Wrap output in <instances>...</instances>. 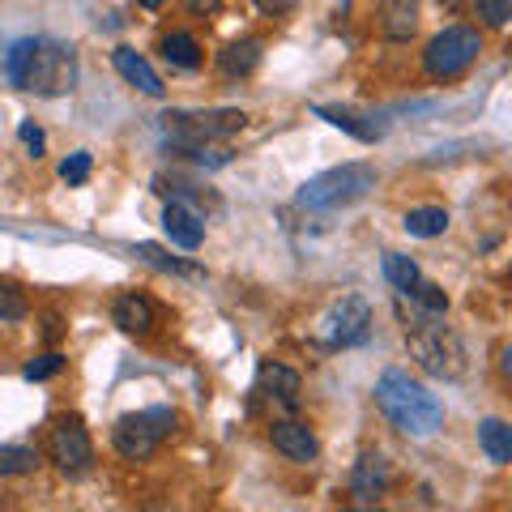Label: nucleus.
Wrapping results in <instances>:
<instances>
[{
  "label": "nucleus",
  "instance_id": "f257e3e1",
  "mask_svg": "<svg viewBox=\"0 0 512 512\" xmlns=\"http://www.w3.org/2000/svg\"><path fill=\"white\" fill-rule=\"evenodd\" d=\"M5 77L18 90L39 94V99H64L77 86V56L60 39L26 35L5 52Z\"/></svg>",
  "mask_w": 512,
  "mask_h": 512
},
{
  "label": "nucleus",
  "instance_id": "f03ea898",
  "mask_svg": "<svg viewBox=\"0 0 512 512\" xmlns=\"http://www.w3.org/2000/svg\"><path fill=\"white\" fill-rule=\"evenodd\" d=\"M376 406L389 419V427H397L410 440H431L444 427V402L427 389L423 380H414L402 367H389L376 380Z\"/></svg>",
  "mask_w": 512,
  "mask_h": 512
},
{
  "label": "nucleus",
  "instance_id": "7ed1b4c3",
  "mask_svg": "<svg viewBox=\"0 0 512 512\" xmlns=\"http://www.w3.org/2000/svg\"><path fill=\"white\" fill-rule=\"evenodd\" d=\"M406 346H410V359L423 367L427 376L436 380H461L466 376V346L448 325H440L436 312H423L406 320Z\"/></svg>",
  "mask_w": 512,
  "mask_h": 512
},
{
  "label": "nucleus",
  "instance_id": "20e7f679",
  "mask_svg": "<svg viewBox=\"0 0 512 512\" xmlns=\"http://www.w3.org/2000/svg\"><path fill=\"white\" fill-rule=\"evenodd\" d=\"M372 188H376V167L342 163V167H329V171L312 175V180L299 188L295 201L303 205V210H342V205L363 201Z\"/></svg>",
  "mask_w": 512,
  "mask_h": 512
},
{
  "label": "nucleus",
  "instance_id": "39448f33",
  "mask_svg": "<svg viewBox=\"0 0 512 512\" xmlns=\"http://www.w3.org/2000/svg\"><path fill=\"white\" fill-rule=\"evenodd\" d=\"M248 124V116L239 107H218V111H167L163 116V137L175 150H197L210 141H227L231 133Z\"/></svg>",
  "mask_w": 512,
  "mask_h": 512
},
{
  "label": "nucleus",
  "instance_id": "423d86ee",
  "mask_svg": "<svg viewBox=\"0 0 512 512\" xmlns=\"http://www.w3.org/2000/svg\"><path fill=\"white\" fill-rule=\"evenodd\" d=\"M175 431V410L171 406H150V410H133L111 427V444L124 461H150L163 440Z\"/></svg>",
  "mask_w": 512,
  "mask_h": 512
},
{
  "label": "nucleus",
  "instance_id": "0eeeda50",
  "mask_svg": "<svg viewBox=\"0 0 512 512\" xmlns=\"http://www.w3.org/2000/svg\"><path fill=\"white\" fill-rule=\"evenodd\" d=\"M478 52H483V35L474 26H444L423 47V73L436 77V82H453V77L474 69Z\"/></svg>",
  "mask_w": 512,
  "mask_h": 512
},
{
  "label": "nucleus",
  "instance_id": "6e6552de",
  "mask_svg": "<svg viewBox=\"0 0 512 512\" xmlns=\"http://www.w3.org/2000/svg\"><path fill=\"white\" fill-rule=\"evenodd\" d=\"M47 461L64 474V478H82L94 466V444L90 431L82 427L77 414H64V419L52 423V436H47Z\"/></svg>",
  "mask_w": 512,
  "mask_h": 512
},
{
  "label": "nucleus",
  "instance_id": "1a4fd4ad",
  "mask_svg": "<svg viewBox=\"0 0 512 512\" xmlns=\"http://www.w3.org/2000/svg\"><path fill=\"white\" fill-rule=\"evenodd\" d=\"M320 333L329 346H363L372 333V303L363 295H342L320 320Z\"/></svg>",
  "mask_w": 512,
  "mask_h": 512
},
{
  "label": "nucleus",
  "instance_id": "9d476101",
  "mask_svg": "<svg viewBox=\"0 0 512 512\" xmlns=\"http://www.w3.org/2000/svg\"><path fill=\"white\" fill-rule=\"evenodd\" d=\"M269 444H274L286 461H295V466H312V461L320 457L316 431L308 423H299V419H282V423L269 427Z\"/></svg>",
  "mask_w": 512,
  "mask_h": 512
},
{
  "label": "nucleus",
  "instance_id": "9b49d317",
  "mask_svg": "<svg viewBox=\"0 0 512 512\" xmlns=\"http://www.w3.org/2000/svg\"><path fill=\"white\" fill-rule=\"evenodd\" d=\"M389 487H393L389 457H384V453H363L355 461V470H350V495H355L359 504H376Z\"/></svg>",
  "mask_w": 512,
  "mask_h": 512
},
{
  "label": "nucleus",
  "instance_id": "f8f14e48",
  "mask_svg": "<svg viewBox=\"0 0 512 512\" xmlns=\"http://www.w3.org/2000/svg\"><path fill=\"white\" fill-rule=\"evenodd\" d=\"M163 235L171 239L175 248L197 252L205 244V218L192 210L188 201H167V210H163Z\"/></svg>",
  "mask_w": 512,
  "mask_h": 512
},
{
  "label": "nucleus",
  "instance_id": "ddd939ff",
  "mask_svg": "<svg viewBox=\"0 0 512 512\" xmlns=\"http://www.w3.org/2000/svg\"><path fill=\"white\" fill-rule=\"evenodd\" d=\"M111 64H116V73H120L133 90L150 94V99H163V94H167L163 77L154 73V64H150L146 56H141V52H133V47H116V52H111Z\"/></svg>",
  "mask_w": 512,
  "mask_h": 512
},
{
  "label": "nucleus",
  "instance_id": "4468645a",
  "mask_svg": "<svg viewBox=\"0 0 512 512\" xmlns=\"http://www.w3.org/2000/svg\"><path fill=\"white\" fill-rule=\"evenodd\" d=\"M256 389H261L269 402H282L286 410L299 406V393H303V376L295 367L286 363H261V372H256Z\"/></svg>",
  "mask_w": 512,
  "mask_h": 512
},
{
  "label": "nucleus",
  "instance_id": "2eb2a0df",
  "mask_svg": "<svg viewBox=\"0 0 512 512\" xmlns=\"http://www.w3.org/2000/svg\"><path fill=\"white\" fill-rule=\"evenodd\" d=\"M111 320H116L128 338H146V333H154V325H158V312H154V303L146 295L128 291V295H120L116 303H111Z\"/></svg>",
  "mask_w": 512,
  "mask_h": 512
},
{
  "label": "nucleus",
  "instance_id": "dca6fc26",
  "mask_svg": "<svg viewBox=\"0 0 512 512\" xmlns=\"http://www.w3.org/2000/svg\"><path fill=\"white\" fill-rule=\"evenodd\" d=\"M380 30L393 43L410 39L419 30V0H380Z\"/></svg>",
  "mask_w": 512,
  "mask_h": 512
},
{
  "label": "nucleus",
  "instance_id": "f3484780",
  "mask_svg": "<svg viewBox=\"0 0 512 512\" xmlns=\"http://www.w3.org/2000/svg\"><path fill=\"white\" fill-rule=\"evenodd\" d=\"M158 52H163V60L171 64V69H184V73H197L205 64V52L201 43L188 35V30H171V35L158 39Z\"/></svg>",
  "mask_w": 512,
  "mask_h": 512
},
{
  "label": "nucleus",
  "instance_id": "a211bd4d",
  "mask_svg": "<svg viewBox=\"0 0 512 512\" xmlns=\"http://www.w3.org/2000/svg\"><path fill=\"white\" fill-rule=\"evenodd\" d=\"M261 56H265L261 39H239V43H227L218 52V69L227 77H248L256 64H261Z\"/></svg>",
  "mask_w": 512,
  "mask_h": 512
},
{
  "label": "nucleus",
  "instance_id": "6ab92c4d",
  "mask_svg": "<svg viewBox=\"0 0 512 512\" xmlns=\"http://www.w3.org/2000/svg\"><path fill=\"white\" fill-rule=\"evenodd\" d=\"M478 448L495 466H512V427L504 419H483L478 423Z\"/></svg>",
  "mask_w": 512,
  "mask_h": 512
},
{
  "label": "nucleus",
  "instance_id": "aec40b11",
  "mask_svg": "<svg viewBox=\"0 0 512 512\" xmlns=\"http://www.w3.org/2000/svg\"><path fill=\"white\" fill-rule=\"evenodd\" d=\"M402 227L414 239H436V235L448 231V210H444V205H419V210H410L402 218Z\"/></svg>",
  "mask_w": 512,
  "mask_h": 512
},
{
  "label": "nucleus",
  "instance_id": "412c9836",
  "mask_svg": "<svg viewBox=\"0 0 512 512\" xmlns=\"http://www.w3.org/2000/svg\"><path fill=\"white\" fill-rule=\"evenodd\" d=\"M384 278H389V286L397 295H410L414 286H419V278H423V269L410 261V256H402V252H384Z\"/></svg>",
  "mask_w": 512,
  "mask_h": 512
},
{
  "label": "nucleus",
  "instance_id": "4be33fe9",
  "mask_svg": "<svg viewBox=\"0 0 512 512\" xmlns=\"http://www.w3.org/2000/svg\"><path fill=\"white\" fill-rule=\"evenodd\" d=\"M316 116H320V120H329L333 128H342V133H350L355 141H376V137H380V128L359 124V116H355V111H346V107H325V103H320V107H316Z\"/></svg>",
  "mask_w": 512,
  "mask_h": 512
},
{
  "label": "nucleus",
  "instance_id": "5701e85b",
  "mask_svg": "<svg viewBox=\"0 0 512 512\" xmlns=\"http://www.w3.org/2000/svg\"><path fill=\"white\" fill-rule=\"evenodd\" d=\"M39 466V453L30 444H0V478H22Z\"/></svg>",
  "mask_w": 512,
  "mask_h": 512
},
{
  "label": "nucleus",
  "instance_id": "b1692460",
  "mask_svg": "<svg viewBox=\"0 0 512 512\" xmlns=\"http://www.w3.org/2000/svg\"><path fill=\"white\" fill-rule=\"evenodd\" d=\"M30 316V299L22 286L13 282H0V325H18V320Z\"/></svg>",
  "mask_w": 512,
  "mask_h": 512
},
{
  "label": "nucleus",
  "instance_id": "393cba45",
  "mask_svg": "<svg viewBox=\"0 0 512 512\" xmlns=\"http://www.w3.org/2000/svg\"><path fill=\"white\" fill-rule=\"evenodd\" d=\"M137 256L141 261H150L158 269H167V274H184V278H201V269L192 265V261H180V256H167L158 244H137Z\"/></svg>",
  "mask_w": 512,
  "mask_h": 512
},
{
  "label": "nucleus",
  "instance_id": "a878e982",
  "mask_svg": "<svg viewBox=\"0 0 512 512\" xmlns=\"http://www.w3.org/2000/svg\"><path fill=\"white\" fill-rule=\"evenodd\" d=\"M90 171H94V158H90L86 150H73V154L60 163V180L69 184V188H77V184L90 180Z\"/></svg>",
  "mask_w": 512,
  "mask_h": 512
},
{
  "label": "nucleus",
  "instance_id": "bb28decb",
  "mask_svg": "<svg viewBox=\"0 0 512 512\" xmlns=\"http://www.w3.org/2000/svg\"><path fill=\"white\" fill-rule=\"evenodd\" d=\"M410 299L419 303L423 312H436V316H444V312H448V295L440 291L436 282H423V278H419V286H414V291H410Z\"/></svg>",
  "mask_w": 512,
  "mask_h": 512
},
{
  "label": "nucleus",
  "instance_id": "cd10ccee",
  "mask_svg": "<svg viewBox=\"0 0 512 512\" xmlns=\"http://www.w3.org/2000/svg\"><path fill=\"white\" fill-rule=\"evenodd\" d=\"M64 372V355H39V359H30L26 367H22V376L26 380H52V376H60Z\"/></svg>",
  "mask_w": 512,
  "mask_h": 512
},
{
  "label": "nucleus",
  "instance_id": "c85d7f7f",
  "mask_svg": "<svg viewBox=\"0 0 512 512\" xmlns=\"http://www.w3.org/2000/svg\"><path fill=\"white\" fill-rule=\"evenodd\" d=\"M478 18H483V26H508L512 0H478Z\"/></svg>",
  "mask_w": 512,
  "mask_h": 512
},
{
  "label": "nucleus",
  "instance_id": "c756f323",
  "mask_svg": "<svg viewBox=\"0 0 512 512\" xmlns=\"http://www.w3.org/2000/svg\"><path fill=\"white\" fill-rule=\"evenodd\" d=\"M18 137H22V146L35 154V158L47 154V137H43V128H39L35 120H22V124H18Z\"/></svg>",
  "mask_w": 512,
  "mask_h": 512
},
{
  "label": "nucleus",
  "instance_id": "7c9ffc66",
  "mask_svg": "<svg viewBox=\"0 0 512 512\" xmlns=\"http://www.w3.org/2000/svg\"><path fill=\"white\" fill-rule=\"evenodd\" d=\"M184 9L192 13V18H214V13L222 9V0H184Z\"/></svg>",
  "mask_w": 512,
  "mask_h": 512
},
{
  "label": "nucleus",
  "instance_id": "2f4dec72",
  "mask_svg": "<svg viewBox=\"0 0 512 512\" xmlns=\"http://www.w3.org/2000/svg\"><path fill=\"white\" fill-rule=\"evenodd\" d=\"M299 0H256V9L269 13V18H282V13H291Z\"/></svg>",
  "mask_w": 512,
  "mask_h": 512
},
{
  "label": "nucleus",
  "instance_id": "473e14b6",
  "mask_svg": "<svg viewBox=\"0 0 512 512\" xmlns=\"http://www.w3.org/2000/svg\"><path fill=\"white\" fill-rule=\"evenodd\" d=\"M500 376L512 384V346H504V350H500Z\"/></svg>",
  "mask_w": 512,
  "mask_h": 512
},
{
  "label": "nucleus",
  "instance_id": "72a5a7b5",
  "mask_svg": "<svg viewBox=\"0 0 512 512\" xmlns=\"http://www.w3.org/2000/svg\"><path fill=\"white\" fill-rule=\"evenodd\" d=\"M141 9H163V0H137Z\"/></svg>",
  "mask_w": 512,
  "mask_h": 512
},
{
  "label": "nucleus",
  "instance_id": "f704fd0d",
  "mask_svg": "<svg viewBox=\"0 0 512 512\" xmlns=\"http://www.w3.org/2000/svg\"><path fill=\"white\" fill-rule=\"evenodd\" d=\"M440 5H457V0H440Z\"/></svg>",
  "mask_w": 512,
  "mask_h": 512
},
{
  "label": "nucleus",
  "instance_id": "c9c22d12",
  "mask_svg": "<svg viewBox=\"0 0 512 512\" xmlns=\"http://www.w3.org/2000/svg\"><path fill=\"white\" fill-rule=\"evenodd\" d=\"M504 278H508V282H512V265H508V274H504Z\"/></svg>",
  "mask_w": 512,
  "mask_h": 512
}]
</instances>
